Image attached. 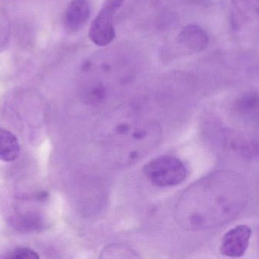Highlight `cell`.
Returning a JSON list of instances; mask_svg holds the SVG:
<instances>
[{"label":"cell","mask_w":259,"mask_h":259,"mask_svg":"<svg viewBox=\"0 0 259 259\" xmlns=\"http://www.w3.org/2000/svg\"><path fill=\"white\" fill-rule=\"evenodd\" d=\"M124 0H106L100 13L92 22L89 37L95 45L105 47L115 38L113 17Z\"/></svg>","instance_id":"cell-4"},{"label":"cell","mask_w":259,"mask_h":259,"mask_svg":"<svg viewBox=\"0 0 259 259\" xmlns=\"http://www.w3.org/2000/svg\"><path fill=\"white\" fill-rule=\"evenodd\" d=\"M251 236V229L242 224L225 233L221 240L220 251L227 257H239L246 251Z\"/></svg>","instance_id":"cell-5"},{"label":"cell","mask_w":259,"mask_h":259,"mask_svg":"<svg viewBox=\"0 0 259 259\" xmlns=\"http://www.w3.org/2000/svg\"><path fill=\"white\" fill-rule=\"evenodd\" d=\"M258 14V0H233V25L235 28L252 20Z\"/></svg>","instance_id":"cell-8"},{"label":"cell","mask_w":259,"mask_h":259,"mask_svg":"<svg viewBox=\"0 0 259 259\" xmlns=\"http://www.w3.org/2000/svg\"><path fill=\"white\" fill-rule=\"evenodd\" d=\"M20 145L17 137L11 132L0 128V160L12 162L19 157Z\"/></svg>","instance_id":"cell-9"},{"label":"cell","mask_w":259,"mask_h":259,"mask_svg":"<svg viewBox=\"0 0 259 259\" xmlns=\"http://www.w3.org/2000/svg\"><path fill=\"white\" fill-rule=\"evenodd\" d=\"M236 112L239 117L247 121L257 122L258 113V96L257 93H247L242 95L235 104Z\"/></svg>","instance_id":"cell-10"},{"label":"cell","mask_w":259,"mask_h":259,"mask_svg":"<svg viewBox=\"0 0 259 259\" xmlns=\"http://www.w3.org/2000/svg\"><path fill=\"white\" fill-rule=\"evenodd\" d=\"M90 16L91 7L88 0H73L65 13V26L69 31H79L87 23Z\"/></svg>","instance_id":"cell-6"},{"label":"cell","mask_w":259,"mask_h":259,"mask_svg":"<svg viewBox=\"0 0 259 259\" xmlns=\"http://www.w3.org/2000/svg\"><path fill=\"white\" fill-rule=\"evenodd\" d=\"M7 257L11 259H37L40 258V256L34 250L27 248H19L9 253Z\"/></svg>","instance_id":"cell-14"},{"label":"cell","mask_w":259,"mask_h":259,"mask_svg":"<svg viewBox=\"0 0 259 259\" xmlns=\"http://www.w3.org/2000/svg\"><path fill=\"white\" fill-rule=\"evenodd\" d=\"M179 41L189 51L198 53L207 48L209 38L202 28L198 25H190L182 30L179 35Z\"/></svg>","instance_id":"cell-7"},{"label":"cell","mask_w":259,"mask_h":259,"mask_svg":"<svg viewBox=\"0 0 259 259\" xmlns=\"http://www.w3.org/2000/svg\"><path fill=\"white\" fill-rule=\"evenodd\" d=\"M108 92L104 84H95L89 88L86 93V101L91 104H102L107 99Z\"/></svg>","instance_id":"cell-13"},{"label":"cell","mask_w":259,"mask_h":259,"mask_svg":"<svg viewBox=\"0 0 259 259\" xmlns=\"http://www.w3.org/2000/svg\"><path fill=\"white\" fill-rule=\"evenodd\" d=\"M245 180L233 171H216L191 185L179 198L176 220L186 230L213 228L239 216L248 202Z\"/></svg>","instance_id":"cell-1"},{"label":"cell","mask_w":259,"mask_h":259,"mask_svg":"<svg viewBox=\"0 0 259 259\" xmlns=\"http://www.w3.org/2000/svg\"><path fill=\"white\" fill-rule=\"evenodd\" d=\"M156 121L132 109L116 111L109 128V145L118 167H130L152 151L161 140Z\"/></svg>","instance_id":"cell-2"},{"label":"cell","mask_w":259,"mask_h":259,"mask_svg":"<svg viewBox=\"0 0 259 259\" xmlns=\"http://www.w3.org/2000/svg\"><path fill=\"white\" fill-rule=\"evenodd\" d=\"M103 258H138L137 252L131 247L124 244H111L101 252Z\"/></svg>","instance_id":"cell-12"},{"label":"cell","mask_w":259,"mask_h":259,"mask_svg":"<svg viewBox=\"0 0 259 259\" xmlns=\"http://www.w3.org/2000/svg\"><path fill=\"white\" fill-rule=\"evenodd\" d=\"M10 224L16 230L22 233H31L42 230L45 226L43 218L37 213H21L13 217Z\"/></svg>","instance_id":"cell-11"},{"label":"cell","mask_w":259,"mask_h":259,"mask_svg":"<svg viewBox=\"0 0 259 259\" xmlns=\"http://www.w3.org/2000/svg\"><path fill=\"white\" fill-rule=\"evenodd\" d=\"M143 172L152 184L159 187L177 186L187 177L184 163L172 156H160L151 160L144 166Z\"/></svg>","instance_id":"cell-3"}]
</instances>
